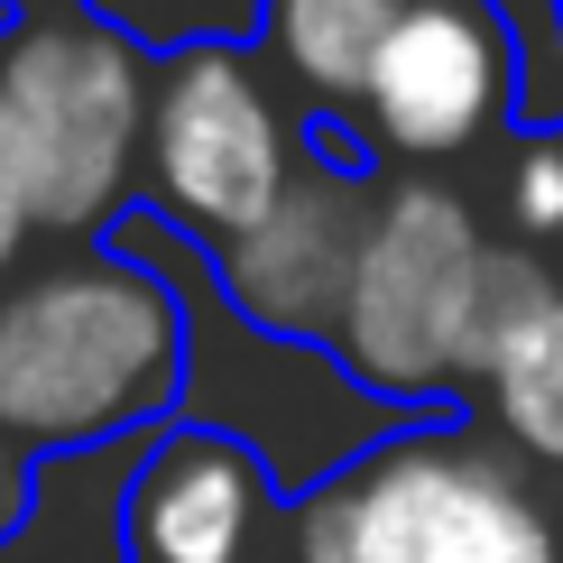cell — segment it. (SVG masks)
<instances>
[{
  "mask_svg": "<svg viewBox=\"0 0 563 563\" xmlns=\"http://www.w3.org/2000/svg\"><path fill=\"white\" fill-rule=\"evenodd\" d=\"M185 305L157 268L84 241L0 287V434L29 462L176 416Z\"/></svg>",
  "mask_w": 563,
  "mask_h": 563,
  "instance_id": "6da1fadb",
  "label": "cell"
},
{
  "mask_svg": "<svg viewBox=\"0 0 563 563\" xmlns=\"http://www.w3.org/2000/svg\"><path fill=\"white\" fill-rule=\"evenodd\" d=\"M287 563H563V489L472 407H434L305 489Z\"/></svg>",
  "mask_w": 563,
  "mask_h": 563,
  "instance_id": "7a4b0ae2",
  "label": "cell"
},
{
  "mask_svg": "<svg viewBox=\"0 0 563 563\" xmlns=\"http://www.w3.org/2000/svg\"><path fill=\"white\" fill-rule=\"evenodd\" d=\"M148 92L157 56L102 10H56V19H10L0 37V111H10V157L29 231L92 241L121 222L148 157Z\"/></svg>",
  "mask_w": 563,
  "mask_h": 563,
  "instance_id": "3957f363",
  "label": "cell"
},
{
  "mask_svg": "<svg viewBox=\"0 0 563 563\" xmlns=\"http://www.w3.org/2000/svg\"><path fill=\"white\" fill-rule=\"evenodd\" d=\"M481 260L489 231L472 222V203L434 176H388L379 185V222L361 241L342 323H333V361L351 388L397 397V407H462L472 388V305H481Z\"/></svg>",
  "mask_w": 563,
  "mask_h": 563,
  "instance_id": "277c9868",
  "label": "cell"
},
{
  "mask_svg": "<svg viewBox=\"0 0 563 563\" xmlns=\"http://www.w3.org/2000/svg\"><path fill=\"white\" fill-rule=\"evenodd\" d=\"M296 167H305V111L268 75L260 37H185L157 56L139 185L203 260L260 231L296 185Z\"/></svg>",
  "mask_w": 563,
  "mask_h": 563,
  "instance_id": "5b68a950",
  "label": "cell"
},
{
  "mask_svg": "<svg viewBox=\"0 0 563 563\" xmlns=\"http://www.w3.org/2000/svg\"><path fill=\"white\" fill-rule=\"evenodd\" d=\"M518 75H527V56H518V29H508L499 0H407L379 65H369L361 148L407 157V167L472 157L527 121Z\"/></svg>",
  "mask_w": 563,
  "mask_h": 563,
  "instance_id": "8992f818",
  "label": "cell"
},
{
  "mask_svg": "<svg viewBox=\"0 0 563 563\" xmlns=\"http://www.w3.org/2000/svg\"><path fill=\"white\" fill-rule=\"evenodd\" d=\"M379 185L388 176L369 167V157H323L314 139H305V167H296L287 195H277V213L213 250V277H222L231 314L277 333V342L333 351L351 268H361V241H369V222H379Z\"/></svg>",
  "mask_w": 563,
  "mask_h": 563,
  "instance_id": "52a82bcc",
  "label": "cell"
},
{
  "mask_svg": "<svg viewBox=\"0 0 563 563\" xmlns=\"http://www.w3.org/2000/svg\"><path fill=\"white\" fill-rule=\"evenodd\" d=\"M268 518L287 508H277L260 453L222 426H167L121 489L130 563H260Z\"/></svg>",
  "mask_w": 563,
  "mask_h": 563,
  "instance_id": "ba28073f",
  "label": "cell"
},
{
  "mask_svg": "<svg viewBox=\"0 0 563 563\" xmlns=\"http://www.w3.org/2000/svg\"><path fill=\"white\" fill-rule=\"evenodd\" d=\"M397 10H407V0H260V56H268V75L296 92L305 121L361 139L369 65H379Z\"/></svg>",
  "mask_w": 563,
  "mask_h": 563,
  "instance_id": "9c48e42d",
  "label": "cell"
},
{
  "mask_svg": "<svg viewBox=\"0 0 563 563\" xmlns=\"http://www.w3.org/2000/svg\"><path fill=\"white\" fill-rule=\"evenodd\" d=\"M462 407H472L536 481L563 489V277L489 342V361L472 369V397H462Z\"/></svg>",
  "mask_w": 563,
  "mask_h": 563,
  "instance_id": "30bf717a",
  "label": "cell"
},
{
  "mask_svg": "<svg viewBox=\"0 0 563 563\" xmlns=\"http://www.w3.org/2000/svg\"><path fill=\"white\" fill-rule=\"evenodd\" d=\"M499 203H508V231L554 260V250H563V130H518V139H508Z\"/></svg>",
  "mask_w": 563,
  "mask_h": 563,
  "instance_id": "8fae6325",
  "label": "cell"
},
{
  "mask_svg": "<svg viewBox=\"0 0 563 563\" xmlns=\"http://www.w3.org/2000/svg\"><path fill=\"white\" fill-rule=\"evenodd\" d=\"M19 250H29V195H19V157H10V111H0V287L19 277Z\"/></svg>",
  "mask_w": 563,
  "mask_h": 563,
  "instance_id": "7c38bea8",
  "label": "cell"
},
{
  "mask_svg": "<svg viewBox=\"0 0 563 563\" xmlns=\"http://www.w3.org/2000/svg\"><path fill=\"white\" fill-rule=\"evenodd\" d=\"M29 508H37V462L19 453L10 434H0V545H10V536L29 527Z\"/></svg>",
  "mask_w": 563,
  "mask_h": 563,
  "instance_id": "4fadbf2b",
  "label": "cell"
},
{
  "mask_svg": "<svg viewBox=\"0 0 563 563\" xmlns=\"http://www.w3.org/2000/svg\"><path fill=\"white\" fill-rule=\"evenodd\" d=\"M10 19H56V10H102V0H0Z\"/></svg>",
  "mask_w": 563,
  "mask_h": 563,
  "instance_id": "5bb4252c",
  "label": "cell"
},
{
  "mask_svg": "<svg viewBox=\"0 0 563 563\" xmlns=\"http://www.w3.org/2000/svg\"><path fill=\"white\" fill-rule=\"evenodd\" d=\"M554 19H563V0H554Z\"/></svg>",
  "mask_w": 563,
  "mask_h": 563,
  "instance_id": "9a60e30c",
  "label": "cell"
}]
</instances>
